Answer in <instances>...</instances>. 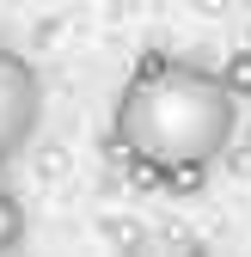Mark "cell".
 <instances>
[{"instance_id":"6da1fadb","label":"cell","mask_w":251,"mask_h":257,"mask_svg":"<svg viewBox=\"0 0 251 257\" xmlns=\"http://www.w3.org/2000/svg\"><path fill=\"white\" fill-rule=\"evenodd\" d=\"M110 135L153 178L178 166H214L239 135V92L227 86V74H208L196 61L153 49L116 92Z\"/></svg>"},{"instance_id":"7a4b0ae2","label":"cell","mask_w":251,"mask_h":257,"mask_svg":"<svg viewBox=\"0 0 251 257\" xmlns=\"http://www.w3.org/2000/svg\"><path fill=\"white\" fill-rule=\"evenodd\" d=\"M37 128H43V74L31 55L0 43V166H13L37 141Z\"/></svg>"},{"instance_id":"3957f363","label":"cell","mask_w":251,"mask_h":257,"mask_svg":"<svg viewBox=\"0 0 251 257\" xmlns=\"http://www.w3.org/2000/svg\"><path fill=\"white\" fill-rule=\"evenodd\" d=\"M25 233H31L25 202L13 196V190H0V251H19V245H25Z\"/></svg>"},{"instance_id":"277c9868","label":"cell","mask_w":251,"mask_h":257,"mask_svg":"<svg viewBox=\"0 0 251 257\" xmlns=\"http://www.w3.org/2000/svg\"><path fill=\"white\" fill-rule=\"evenodd\" d=\"M227 86L239 92V98H251V49H239V55L227 61Z\"/></svg>"}]
</instances>
